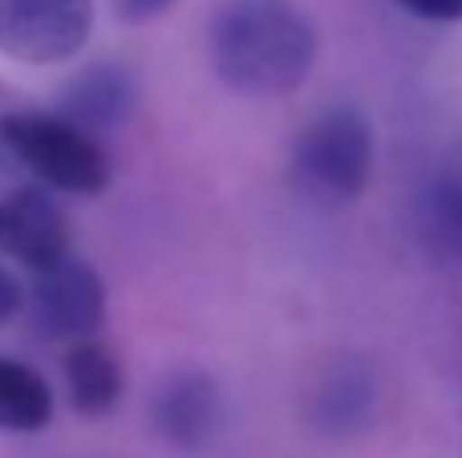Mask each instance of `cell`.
Wrapping results in <instances>:
<instances>
[{
  "label": "cell",
  "mask_w": 462,
  "mask_h": 458,
  "mask_svg": "<svg viewBox=\"0 0 462 458\" xmlns=\"http://www.w3.org/2000/svg\"><path fill=\"white\" fill-rule=\"evenodd\" d=\"M320 37L292 0H224L208 24L211 73L239 97H284L309 81Z\"/></svg>",
  "instance_id": "6da1fadb"
},
{
  "label": "cell",
  "mask_w": 462,
  "mask_h": 458,
  "mask_svg": "<svg viewBox=\"0 0 462 458\" xmlns=\"http://www.w3.org/2000/svg\"><path fill=\"white\" fill-rule=\"evenodd\" d=\"M374 175V126L357 105L341 102L304 122L288 154V179L317 207H349Z\"/></svg>",
  "instance_id": "7a4b0ae2"
},
{
  "label": "cell",
  "mask_w": 462,
  "mask_h": 458,
  "mask_svg": "<svg viewBox=\"0 0 462 458\" xmlns=\"http://www.w3.org/2000/svg\"><path fill=\"white\" fill-rule=\"evenodd\" d=\"M24 308V292L21 284H16V276L8 272L5 264H0V325H8L16 313Z\"/></svg>",
  "instance_id": "9a60e30c"
},
{
  "label": "cell",
  "mask_w": 462,
  "mask_h": 458,
  "mask_svg": "<svg viewBox=\"0 0 462 458\" xmlns=\"http://www.w3.org/2000/svg\"><path fill=\"white\" fill-rule=\"evenodd\" d=\"M171 5H175V0H110L114 16H118V21H126V24L154 21V16H162Z\"/></svg>",
  "instance_id": "5bb4252c"
},
{
  "label": "cell",
  "mask_w": 462,
  "mask_h": 458,
  "mask_svg": "<svg viewBox=\"0 0 462 458\" xmlns=\"http://www.w3.org/2000/svg\"><path fill=\"white\" fill-rule=\"evenodd\" d=\"M398 5L418 21H434V24L462 21V0H398Z\"/></svg>",
  "instance_id": "4fadbf2b"
},
{
  "label": "cell",
  "mask_w": 462,
  "mask_h": 458,
  "mask_svg": "<svg viewBox=\"0 0 462 458\" xmlns=\"http://www.w3.org/2000/svg\"><path fill=\"white\" fill-rule=\"evenodd\" d=\"M5 170H16V159H13V151L5 146V138H0V175H5Z\"/></svg>",
  "instance_id": "2e32d148"
},
{
  "label": "cell",
  "mask_w": 462,
  "mask_h": 458,
  "mask_svg": "<svg viewBox=\"0 0 462 458\" xmlns=\"http://www.w3.org/2000/svg\"><path fill=\"white\" fill-rule=\"evenodd\" d=\"M69 215L41 187H16L0 195V256L24 264L29 272L57 264L69 256Z\"/></svg>",
  "instance_id": "8992f818"
},
{
  "label": "cell",
  "mask_w": 462,
  "mask_h": 458,
  "mask_svg": "<svg viewBox=\"0 0 462 458\" xmlns=\"http://www.w3.org/2000/svg\"><path fill=\"white\" fill-rule=\"evenodd\" d=\"M224 389L203 370H175L151 389V426L175 451H199L219 435Z\"/></svg>",
  "instance_id": "52a82bcc"
},
{
  "label": "cell",
  "mask_w": 462,
  "mask_h": 458,
  "mask_svg": "<svg viewBox=\"0 0 462 458\" xmlns=\"http://www.w3.org/2000/svg\"><path fill=\"white\" fill-rule=\"evenodd\" d=\"M65 389H69V402L81 418H102L126 394V370H122V357L106 345L102 337H81L69 341L65 349Z\"/></svg>",
  "instance_id": "30bf717a"
},
{
  "label": "cell",
  "mask_w": 462,
  "mask_h": 458,
  "mask_svg": "<svg viewBox=\"0 0 462 458\" xmlns=\"http://www.w3.org/2000/svg\"><path fill=\"white\" fill-rule=\"evenodd\" d=\"M374 410H377V381L369 373V365L361 362H341L333 370H325V378L317 381V389L309 398L312 430L333 438H349L357 430H365Z\"/></svg>",
  "instance_id": "9c48e42d"
},
{
  "label": "cell",
  "mask_w": 462,
  "mask_h": 458,
  "mask_svg": "<svg viewBox=\"0 0 462 458\" xmlns=\"http://www.w3.org/2000/svg\"><path fill=\"white\" fill-rule=\"evenodd\" d=\"M0 138L16 167L37 175L65 195H102L110 187V154L97 134L81 130L57 110H8L0 114Z\"/></svg>",
  "instance_id": "3957f363"
},
{
  "label": "cell",
  "mask_w": 462,
  "mask_h": 458,
  "mask_svg": "<svg viewBox=\"0 0 462 458\" xmlns=\"http://www.w3.org/2000/svg\"><path fill=\"white\" fill-rule=\"evenodd\" d=\"M414 240L439 264H462V170H439L414 195Z\"/></svg>",
  "instance_id": "8fae6325"
},
{
  "label": "cell",
  "mask_w": 462,
  "mask_h": 458,
  "mask_svg": "<svg viewBox=\"0 0 462 458\" xmlns=\"http://www.w3.org/2000/svg\"><path fill=\"white\" fill-rule=\"evenodd\" d=\"M24 316L41 341H81L106 325V280L94 264L65 256L32 272Z\"/></svg>",
  "instance_id": "277c9868"
},
{
  "label": "cell",
  "mask_w": 462,
  "mask_h": 458,
  "mask_svg": "<svg viewBox=\"0 0 462 458\" xmlns=\"http://www.w3.org/2000/svg\"><path fill=\"white\" fill-rule=\"evenodd\" d=\"M53 386L45 373L0 353V430L5 435H41L53 422Z\"/></svg>",
  "instance_id": "7c38bea8"
},
{
  "label": "cell",
  "mask_w": 462,
  "mask_h": 458,
  "mask_svg": "<svg viewBox=\"0 0 462 458\" xmlns=\"http://www.w3.org/2000/svg\"><path fill=\"white\" fill-rule=\"evenodd\" d=\"M138 78L126 61H89L78 73L57 86V114H65L69 122H78L89 134H110V130L126 126L138 110Z\"/></svg>",
  "instance_id": "ba28073f"
},
{
  "label": "cell",
  "mask_w": 462,
  "mask_h": 458,
  "mask_svg": "<svg viewBox=\"0 0 462 458\" xmlns=\"http://www.w3.org/2000/svg\"><path fill=\"white\" fill-rule=\"evenodd\" d=\"M94 0H0V53L16 65H65L94 29Z\"/></svg>",
  "instance_id": "5b68a950"
}]
</instances>
